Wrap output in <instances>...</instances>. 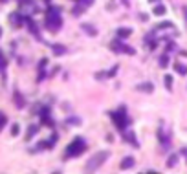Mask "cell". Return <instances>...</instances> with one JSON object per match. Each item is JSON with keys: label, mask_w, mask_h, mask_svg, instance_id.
Masks as SVG:
<instances>
[{"label": "cell", "mask_w": 187, "mask_h": 174, "mask_svg": "<svg viewBox=\"0 0 187 174\" xmlns=\"http://www.w3.org/2000/svg\"><path fill=\"white\" fill-rule=\"evenodd\" d=\"M18 132H20V128H18V125L15 123L13 126H11V136H13V137H15V136H18Z\"/></svg>", "instance_id": "obj_18"}, {"label": "cell", "mask_w": 187, "mask_h": 174, "mask_svg": "<svg viewBox=\"0 0 187 174\" xmlns=\"http://www.w3.org/2000/svg\"><path fill=\"white\" fill-rule=\"evenodd\" d=\"M61 9L59 7H50L48 13H46V28L50 31H59L61 29Z\"/></svg>", "instance_id": "obj_1"}, {"label": "cell", "mask_w": 187, "mask_h": 174, "mask_svg": "<svg viewBox=\"0 0 187 174\" xmlns=\"http://www.w3.org/2000/svg\"><path fill=\"white\" fill-rule=\"evenodd\" d=\"M81 4H83V6H92L94 0H81Z\"/></svg>", "instance_id": "obj_24"}, {"label": "cell", "mask_w": 187, "mask_h": 174, "mask_svg": "<svg viewBox=\"0 0 187 174\" xmlns=\"http://www.w3.org/2000/svg\"><path fill=\"white\" fill-rule=\"evenodd\" d=\"M154 15H165V7L160 4V6H156L154 7Z\"/></svg>", "instance_id": "obj_15"}, {"label": "cell", "mask_w": 187, "mask_h": 174, "mask_svg": "<svg viewBox=\"0 0 187 174\" xmlns=\"http://www.w3.org/2000/svg\"><path fill=\"white\" fill-rule=\"evenodd\" d=\"M125 137H127V141H128V143H132V145H134V147H138V141H136V137H134V134H125Z\"/></svg>", "instance_id": "obj_11"}, {"label": "cell", "mask_w": 187, "mask_h": 174, "mask_svg": "<svg viewBox=\"0 0 187 174\" xmlns=\"http://www.w3.org/2000/svg\"><path fill=\"white\" fill-rule=\"evenodd\" d=\"M110 156V152L108 150H101V152H97V154H94L90 159L86 161V170L88 172H94V170H97L99 167L103 165V163L106 161V158Z\"/></svg>", "instance_id": "obj_2"}, {"label": "cell", "mask_w": 187, "mask_h": 174, "mask_svg": "<svg viewBox=\"0 0 187 174\" xmlns=\"http://www.w3.org/2000/svg\"><path fill=\"white\" fill-rule=\"evenodd\" d=\"M174 68H176V72H178L180 75H185V73H187V68L183 66V64H176Z\"/></svg>", "instance_id": "obj_14"}, {"label": "cell", "mask_w": 187, "mask_h": 174, "mask_svg": "<svg viewBox=\"0 0 187 174\" xmlns=\"http://www.w3.org/2000/svg\"><path fill=\"white\" fill-rule=\"evenodd\" d=\"M84 148H86L84 139H83V137H75L72 143L68 145V148H66V158H75V156H79Z\"/></svg>", "instance_id": "obj_3"}, {"label": "cell", "mask_w": 187, "mask_h": 174, "mask_svg": "<svg viewBox=\"0 0 187 174\" xmlns=\"http://www.w3.org/2000/svg\"><path fill=\"white\" fill-rule=\"evenodd\" d=\"M37 132H39V125H31V126L28 128V132H26V141H29Z\"/></svg>", "instance_id": "obj_5"}, {"label": "cell", "mask_w": 187, "mask_h": 174, "mask_svg": "<svg viewBox=\"0 0 187 174\" xmlns=\"http://www.w3.org/2000/svg\"><path fill=\"white\" fill-rule=\"evenodd\" d=\"M28 26H29V29H31V33L37 35V26H35V22H33L31 18H28Z\"/></svg>", "instance_id": "obj_17"}, {"label": "cell", "mask_w": 187, "mask_h": 174, "mask_svg": "<svg viewBox=\"0 0 187 174\" xmlns=\"http://www.w3.org/2000/svg\"><path fill=\"white\" fill-rule=\"evenodd\" d=\"M6 123H7L6 114H4V112H0V130H2V126H6Z\"/></svg>", "instance_id": "obj_16"}, {"label": "cell", "mask_w": 187, "mask_h": 174, "mask_svg": "<svg viewBox=\"0 0 187 174\" xmlns=\"http://www.w3.org/2000/svg\"><path fill=\"white\" fill-rule=\"evenodd\" d=\"M4 64H6V61H4V55H2V51H0V70L4 68Z\"/></svg>", "instance_id": "obj_23"}, {"label": "cell", "mask_w": 187, "mask_h": 174, "mask_svg": "<svg viewBox=\"0 0 187 174\" xmlns=\"http://www.w3.org/2000/svg\"><path fill=\"white\" fill-rule=\"evenodd\" d=\"M132 165H134V158H130V156L121 161V169H123V170H125V169H130Z\"/></svg>", "instance_id": "obj_6"}, {"label": "cell", "mask_w": 187, "mask_h": 174, "mask_svg": "<svg viewBox=\"0 0 187 174\" xmlns=\"http://www.w3.org/2000/svg\"><path fill=\"white\" fill-rule=\"evenodd\" d=\"M165 84H167V88H171V84H172V77H171V75H165Z\"/></svg>", "instance_id": "obj_22"}, {"label": "cell", "mask_w": 187, "mask_h": 174, "mask_svg": "<svg viewBox=\"0 0 187 174\" xmlns=\"http://www.w3.org/2000/svg\"><path fill=\"white\" fill-rule=\"evenodd\" d=\"M11 22H13V26H15V28H18V26H20V22H22V18L15 13V15H11Z\"/></svg>", "instance_id": "obj_9"}, {"label": "cell", "mask_w": 187, "mask_h": 174, "mask_svg": "<svg viewBox=\"0 0 187 174\" xmlns=\"http://www.w3.org/2000/svg\"><path fill=\"white\" fill-rule=\"evenodd\" d=\"M138 88H139V90H147V92H152V84H139Z\"/></svg>", "instance_id": "obj_20"}, {"label": "cell", "mask_w": 187, "mask_h": 174, "mask_svg": "<svg viewBox=\"0 0 187 174\" xmlns=\"http://www.w3.org/2000/svg\"><path fill=\"white\" fill-rule=\"evenodd\" d=\"M167 61H169L167 55H161V59H160V66H167Z\"/></svg>", "instance_id": "obj_21"}, {"label": "cell", "mask_w": 187, "mask_h": 174, "mask_svg": "<svg viewBox=\"0 0 187 174\" xmlns=\"http://www.w3.org/2000/svg\"><path fill=\"white\" fill-rule=\"evenodd\" d=\"M83 29H84V31H88L90 35H95V33H97V31H95V28H92L90 24H83Z\"/></svg>", "instance_id": "obj_13"}, {"label": "cell", "mask_w": 187, "mask_h": 174, "mask_svg": "<svg viewBox=\"0 0 187 174\" xmlns=\"http://www.w3.org/2000/svg\"><path fill=\"white\" fill-rule=\"evenodd\" d=\"M53 50H55V55H64V53H66V48L64 46H57V44H55Z\"/></svg>", "instance_id": "obj_10"}, {"label": "cell", "mask_w": 187, "mask_h": 174, "mask_svg": "<svg viewBox=\"0 0 187 174\" xmlns=\"http://www.w3.org/2000/svg\"><path fill=\"white\" fill-rule=\"evenodd\" d=\"M176 163H178V156H176V154H172V156L169 158V161H167V167H174Z\"/></svg>", "instance_id": "obj_12"}, {"label": "cell", "mask_w": 187, "mask_h": 174, "mask_svg": "<svg viewBox=\"0 0 187 174\" xmlns=\"http://www.w3.org/2000/svg\"><path fill=\"white\" fill-rule=\"evenodd\" d=\"M15 105L18 106V108H22L26 105V101H24V97H22V94H18V92H15Z\"/></svg>", "instance_id": "obj_7"}, {"label": "cell", "mask_w": 187, "mask_h": 174, "mask_svg": "<svg viewBox=\"0 0 187 174\" xmlns=\"http://www.w3.org/2000/svg\"><path fill=\"white\" fill-rule=\"evenodd\" d=\"M66 123H68V125H72V123H73V125H79L81 119H79V117H68V121H66Z\"/></svg>", "instance_id": "obj_19"}, {"label": "cell", "mask_w": 187, "mask_h": 174, "mask_svg": "<svg viewBox=\"0 0 187 174\" xmlns=\"http://www.w3.org/2000/svg\"><path fill=\"white\" fill-rule=\"evenodd\" d=\"M0 35H2V29H0Z\"/></svg>", "instance_id": "obj_25"}, {"label": "cell", "mask_w": 187, "mask_h": 174, "mask_svg": "<svg viewBox=\"0 0 187 174\" xmlns=\"http://www.w3.org/2000/svg\"><path fill=\"white\" fill-rule=\"evenodd\" d=\"M112 117H114V121H116L117 130H121V132H123L125 126H127V112H125V106H121L119 110L112 112Z\"/></svg>", "instance_id": "obj_4"}, {"label": "cell", "mask_w": 187, "mask_h": 174, "mask_svg": "<svg viewBox=\"0 0 187 174\" xmlns=\"http://www.w3.org/2000/svg\"><path fill=\"white\" fill-rule=\"evenodd\" d=\"M128 35H130V29H125V28L117 29V37H119V39H125V37H128Z\"/></svg>", "instance_id": "obj_8"}]
</instances>
